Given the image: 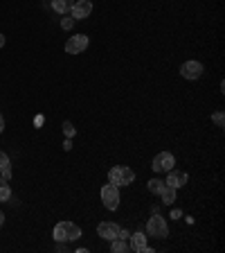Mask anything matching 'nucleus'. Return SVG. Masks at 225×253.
Segmentation results:
<instances>
[{
  "label": "nucleus",
  "mask_w": 225,
  "mask_h": 253,
  "mask_svg": "<svg viewBox=\"0 0 225 253\" xmlns=\"http://www.w3.org/2000/svg\"><path fill=\"white\" fill-rule=\"evenodd\" d=\"M52 235L57 242H74V240L81 237V228L77 224H72V221H59L57 226H54Z\"/></svg>",
  "instance_id": "obj_1"
},
{
  "label": "nucleus",
  "mask_w": 225,
  "mask_h": 253,
  "mask_svg": "<svg viewBox=\"0 0 225 253\" xmlns=\"http://www.w3.org/2000/svg\"><path fill=\"white\" fill-rule=\"evenodd\" d=\"M108 181L113 185H131L133 181H135V172H133L131 168H126V165H117V168H113L108 172Z\"/></svg>",
  "instance_id": "obj_2"
},
{
  "label": "nucleus",
  "mask_w": 225,
  "mask_h": 253,
  "mask_svg": "<svg viewBox=\"0 0 225 253\" xmlns=\"http://www.w3.org/2000/svg\"><path fill=\"white\" fill-rule=\"evenodd\" d=\"M147 235L156 237V240H164V237L169 235V228H167V221H164V217H160L156 212V215H153L151 219L147 221Z\"/></svg>",
  "instance_id": "obj_3"
},
{
  "label": "nucleus",
  "mask_w": 225,
  "mask_h": 253,
  "mask_svg": "<svg viewBox=\"0 0 225 253\" xmlns=\"http://www.w3.org/2000/svg\"><path fill=\"white\" fill-rule=\"evenodd\" d=\"M101 201H104V206L108 211H117L120 208V188L113 183H106L101 188Z\"/></svg>",
  "instance_id": "obj_4"
},
{
  "label": "nucleus",
  "mask_w": 225,
  "mask_h": 253,
  "mask_svg": "<svg viewBox=\"0 0 225 253\" xmlns=\"http://www.w3.org/2000/svg\"><path fill=\"white\" fill-rule=\"evenodd\" d=\"M173 163H176V158H173L171 152H160L156 158H153V172H169V169L173 168Z\"/></svg>",
  "instance_id": "obj_5"
},
{
  "label": "nucleus",
  "mask_w": 225,
  "mask_h": 253,
  "mask_svg": "<svg viewBox=\"0 0 225 253\" xmlns=\"http://www.w3.org/2000/svg\"><path fill=\"white\" fill-rule=\"evenodd\" d=\"M90 14H93V2H90V0H77V2L70 7V16H72L74 21H84Z\"/></svg>",
  "instance_id": "obj_6"
},
{
  "label": "nucleus",
  "mask_w": 225,
  "mask_h": 253,
  "mask_svg": "<svg viewBox=\"0 0 225 253\" xmlns=\"http://www.w3.org/2000/svg\"><path fill=\"white\" fill-rule=\"evenodd\" d=\"M88 37L86 34H77V37H70L68 43H65V52L68 54H81L88 47Z\"/></svg>",
  "instance_id": "obj_7"
},
{
  "label": "nucleus",
  "mask_w": 225,
  "mask_h": 253,
  "mask_svg": "<svg viewBox=\"0 0 225 253\" xmlns=\"http://www.w3.org/2000/svg\"><path fill=\"white\" fill-rule=\"evenodd\" d=\"M189 181V176L185 172H180V169H169V176L164 179V185H169V188H173V190H178V188H183L185 183Z\"/></svg>",
  "instance_id": "obj_8"
},
{
  "label": "nucleus",
  "mask_w": 225,
  "mask_h": 253,
  "mask_svg": "<svg viewBox=\"0 0 225 253\" xmlns=\"http://www.w3.org/2000/svg\"><path fill=\"white\" fill-rule=\"evenodd\" d=\"M180 75L185 79H198L203 75V63L200 61H187L180 66Z\"/></svg>",
  "instance_id": "obj_9"
},
{
  "label": "nucleus",
  "mask_w": 225,
  "mask_h": 253,
  "mask_svg": "<svg viewBox=\"0 0 225 253\" xmlns=\"http://www.w3.org/2000/svg\"><path fill=\"white\" fill-rule=\"evenodd\" d=\"M97 233H99L101 240H115V237H120V226L113 221H101L97 226Z\"/></svg>",
  "instance_id": "obj_10"
},
{
  "label": "nucleus",
  "mask_w": 225,
  "mask_h": 253,
  "mask_svg": "<svg viewBox=\"0 0 225 253\" xmlns=\"http://www.w3.org/2000/svg\"><path fill=\"white\" fill-rule=\"evenodd\" d=\"M131 237V249L133 251H140V253H144L147 251V237L149 235H144V233H133V235H129Z\"/></svg>",
  "instance_id": "obj_11"
},
{
  "label": "nucleus",
  "mask_w": 225,
  "mask_h": 253,
  "mask_svg": "<svg viewBox=\"0 0 225 253\" xmlns=\"http://www.w3.org/2000/svg\"><path fill=\"white\" fill-rule=\"evenodd\" d=\"M72 5H74V0H52V9L59 11V14H68Z\"/></svg>",
  "instance_id": "obj_12"
},
{
  "label": "nucleus",
  "mask_w": 225,
  "mask_h": 253,
  "mask_svg": "<svg viewBox=\"0 0 225 253\" xmlns=\"http://www.w3.org/2000/svg\"><path fill=\"white\" fill-rule=\"evenodd\" d=\"M110 249H113V253H126L129 251V244L122 237H115V240H110Z\"/></svg>",
  "instance_id": "obj_13"
},
{
  "label": "nucleus",
  "mask_w": 225,
  "mask_h": 253,
  "mask_svg": "<svg viewBox=\"0 0 225 253\" xmlns=\"http://www.w3.org/2000/svg\"><path fill=\"white\" fill-rule=\"evenodd\" d=\"M160 197H162V204L171 206L173 201H176V190H173V188H169V185H164V190H162V192H160Z\"/></svg>",
  "instance_id": "obj_14"
},
{
  "label": "nucleus",
  "mask_w": 225,
  "mask_h": 253,
  "mask_svg": "<svg viewBox=\"0 0 225 253\" xmlns=\"http://www.w3.org/2000/svg\"><path fill=\"white\" fill-rule=\"evenodd\" d=\"M162 190H164V181L162 179H151L149 181V192H151V195H160Z\"/></svg>",
  "instance_id": "obj_15"
},
{
  "label": "nucleus",
  "mask_w": 225,
  "mask_h": 253,
  "mask_svg": "<svg viewBox=\"0 0 225 253\" xmlns=\"http://www.w3.org/2000/svg\"><path fill=\"white\" fill-rule=\"evenodd\" d=\"M11 199V188L5 179H0V201H9Z\"/></svg>",
  "instance_id": "obj_16"
},
{
  "label": "nucleus",
  "mask_w": 225,
  "mask_h": 253,
  "mask_svg": "<svg viewBox=\"0 0 225 253\" xmlns=\"http://www.w3.org/2000/svg\"><path fill=\"white\" fill-rule=\"evenodd\" d=\"M63 133H65V138H72L74 133H77V129H74L72 122H63Z\"/></svg>",
  "instance_id": "obj_17"
},
{
  "label": "nucleus",
  "mask_w": 225,
  "mask_h": 253,
  "mask_svg": "<svg viewBox=\"0 0 225 253\" xmlns=\"http://www.w3.org/2000/svg\"><path fill=\"white\" fill-rule=\"evenodd\" d=\"M212 120H214L216 126H223L225 125V116H223V111H216L214 116H212Z\"/></svg>",
  "instance_id": "obj_18"
},
{
  "label": "nucleus",
  "mask_w": 225,
  "mask_h": 253,
  "mask_svg": "<svg viewBox=\"0 0 225 253\" xmlns=\"http://www.w3.org/2000/svg\"><path fill=\"white\" fill-rule=\"evenodd\" d=\"M74 23H77V21H74L72 16H70V18H68V16H65V18H63V21H61V27H63V30H72V27H74Z\"/></svg>",
  "instance_id": "obj_19"
},
{
  "label": "nucleus",
  "mask_w": 225,
  "mask_h": 253,
  "mask_svg": "<svg viewBox=\"0 0 225 253\" xmlns=\"http://www.w3.org/2000/svg\"><path fill=\"white\" fill-rule=\"evenodd\" d=\"M7 165H9V156H7L5 152H0V169L7 168Z\"/></svg>",
  "instance_id": "obj_20"
},
{
  "label": "nucleus",
  "mask_w": 225,
  "mask_h": 253,
  "mask_svg": "<svg viewBox=\"0 0 225 253\" xmlns=\"http://www.w3.org/2000/svg\"><path fill=\"white\" fill-rule=\"evenodd\" d=\"M0 174H2V179H5V181H9V179H11V165L2 168V169H0Z\"/></svg>",
  "instance_id": "obj_21"
},
{
  "label": "nucleus",
  "mask_w": 225,
  "mask_h": 253,
  "mask_svg": "<svg viewBox=\"0 0 225 253\" xmlns=\"http://www.w3.org/2000/svg\"><path fill=\"white\" fill-rule=\"evenodd\" d=\"M63 149H65V152H70V149H72V138H65V142H63Z\"/></svg>",
  "instance_id": "obj_22"
},
{
  "label": "nucleus",
  "mask_w": 225,
  "mask_h": 253,
  "mask_svg": "<svg viewBox=\"0 0 225 253\" xmlns=\"http://www.w3.org/2000/svg\"><path fill=\"white\" fill-rule=\"evenodd\" d=\"M129 235H131V233H129V231H124V228H120V237H122V240H126V237H129Z\"/></svg>",
  "instance_id": "obj_23"
},
{
  "label": "nucleus",
  "mask_w": 225,
  "mask_h": 253,
  "mask_svg": "<svg viewBox=\"0 0 225 253\" xmlns=\"http://www.w3.org/2000/svg\"><path fill=\"white\" fill-rule=\"evenodd\" d=\"M2 131H5V118L0 116V133H2Z\"/></svg>",
  "instance_id": "obj_24"
},
{
  "label": "nucleus",
  "mask_w": 225,
  "mask_h": 253,
  "mask_svg": "<svg viewBox=\"0 0 225 253\" xmlns=\"http://www.w3.org/2000/svg\"><path fill=\"white\" fill-rule=\"evenodd\" d=\"M5 224V215H2V211H0V226Z\"/></svg>",
  "instance_id": "obj_25"
},
{
  "label": "nucleus",
  "mask_w": 225,
  "mask_h": 253,
  "mask_svg": "<svg viewBox=\"0 0 225 253\" xmlns=\"http://www.w3.org/2000/svg\"><path fill=\"white\" fill-rule=\"evenodd\" d=\"M5 45V37H2V34H0V47Z\"/></svg>",
  "instance_id": "obj_26"
}]
</instances>
